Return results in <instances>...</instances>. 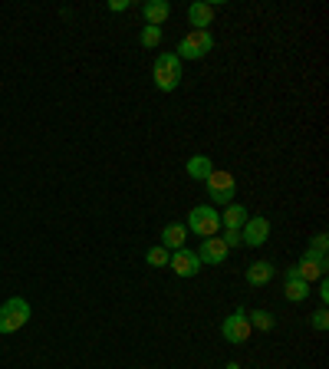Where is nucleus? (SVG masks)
<instances>
[{
    "label": "nucleus",
    "mask_w": 329,
    "mask_h": 369,
    "mask_svg": "<svg viewBox=\"0 0 329 369\" xmlns=\"http://www.w3.org/2000/svg\"><path fill=\"white\" fill-rule=\"evenodd\" d=\"M224 244H227V247H237V244H241V231H224Z\"/></svg>",
    "instance_id": "obj_24"
},
{
    "label": "nucleus",
    "mask_w": 329,
    "mask_h": 369,
    "mask_svg": "<svg viewBox=\"0 0 329 369\" xmlns=\"http://www.w3.org/2000/svg\"><path fill=\"white\" fill-rule=\"evenodd\" d=\"M293 277H300V280H306V284H313V280L326 277V257L306 251V254L300 257V264H293Z\"/></svg>",
    "instance_id": "obj_8"
},
{
    "label": "nucleus",
    "mask_w": 329,
    "mask_h": 369,
    "mask_svg": "<svg viewBox=\"0 0 329 369\" xmlns=\"http://www.w3.org/2000/svg\"><path fill=\"white\" fill-rule=\"evenodd\" d=\"M247 323H250V330L270 333L273 330V313L270 310H250L247 313Z\"/></svg>",
    "instance_id": "obj_18"
},
{
    "label": "nucleus",
    "mask_w": 329,
    "mask_h": 369,
    "mask_svg": "<svg viewBox=\"0 0 329 369\" xmlns=\"http://www.w3.org/2000/svg\"><path fill=\"white\" fill-rule=\"evenodd\" d=\"M221 333H224L227 343H237V346L250 340V333H254V330H250V323H247V310H244V307L234 310L224 323H221Z\"/></svg>",
    "instance_id": "obj_6"
},
{
    "label": "nucleus",
    "mask_w": 329,
    "mask_h": 369,
    "mask_svg": "<svg viewBox=\"0 0 329 369\" xmlns=\"http://www.w3.org/2000/svg\"><path fill=\"white\" fill-rule=\"evenodd\" d=\"M151 79L158 86V93H175L181 83V59L175 53H158L151 67Z\"/></svg>",
    "instance_id": "obj_1"
},
{
    "label": "nucleus",
    "mask_w": 329,
    "mask_h": 369,
    "mask_svg": "<svg viewBox=\"0 0 329 369\" xmlns=\"http://www.w3.org/2000/svg\"><path fill=\"white\" fill-rule=\"evenodd\" d=\"M204 185H207V195H211V201H214V205H231V201H234L237 181H234V175H231V171L214 169L211 175H207Z\"/></svg>",
    "instance_id": "obj_5"
},
{
    "label": "nucleus",
    "mask_w": 329,
    "mask_h": 369,
    "mask_svg": "<svg viewBox=\"0 0 329 369\" xmlns=\"http://www.w3.org/2000/svg\"><path fill=\"white\" fill-rule=\"evenodd\" d=\"M313 330H326V327H329V310H326V307H320V310H316V313H313Z\"/></svg>",
    "instance_id": "obj_22"
},
{
    "label": "nucleus",
    "mask_w": 329,
    "mask_h": 369,
    "mask_svg": "<svg viewBox=\"0 0 329 369\" xmlns=\"http://www.w3.org/2000/svg\"><path fill=\"white\" fill-rule=\"evenodd\" d=\"M185 169H188V175H191L195 181H207V175L214 171V161L197 152V155H191V159H188V165H185Z\"/></svg>",
    "instance_id": "obj_17"
},
{
    "label": "nucleus",
    "mask_w": 329,
    "mask_h": 369,
    "mask_svg": "<svg viewBox=\"0 0 329 369\" xmlns=\"http://www.w3.org/2000/svg\"><path fill=\"white\" fill-rule=\"evenodd\" d=\"M326 247H329V237H326V234H323V231H320V234L313 237V244L306 247V251H313V254H320V257H326Z\"/></svg>",
    "instance_id": "obj_21"
},
{
    "label": "nucleus",
    "mask_w": 329,
    "mask_h": 369,
    "mask_svg": "<svg viewBox=\"0 0 329 369\" xmlns=\"http://www.w3.org/2000/svg\"><path fill=\"white\" fill-rule=\"evenodd\" d=\"M191 234H197L201 241L204 237H214L221 231V211H214L211 205H197L188 211V225H185Z\"/></svg>",
    "instance_id": "obj_2"
},
{
    "label": "nucleus",
    "mask_w": 329,
    "mask_h": 369,
    "mask_svg": "<svg viewBox=\"0 0 329 369\" xmlns=\"http://www.w3.org/2000/svg\"><path fill=\"white\" fill-rule=\"evenodd\" d=\"M185 237H188V227L178 225V221H171V225L161 227V247H165V251H181V247H185Z\"/></svg>",
    "instance_id": "obj_12"
},
{
    "label": "nucleus",
    "mask_w": 329,
    "mask_h": 369,
    "mask_svg": "<svg viewBox=\"0 0 329 369\" xmlns=\"http://www.w3.org/2000/svg\"><path fill=\"white\" fill-rule=\"evenodd\" d=\"M283 297L290 303H300L310 297V284L300 280V277H293V267H287V287H283Z\"/></svg>",
    "instance_id": "obj_15"
},
{
    "label": "nucleus",
    "mask_w": 329,
    "mask_h": 369,
    "mask_svg": "<svg viewBox=\"0 0 329 369\" xmlns=\"http://www.w3.org/2000/svg\"><path fill=\"white\" fill-rule=\"evenodd\" d=\"M227 254H231V247L224 244V237H204L201 241V251H197V257H201V264H224Z\"/></svg>",
    "instance_id": "obj_10"
},
{
    "label": "nucleus",
    "mask_w": 329,
    "mask_h": 369,
    "mask_svg": "<svg viewBox=\"0 0 329 369\" xmlns=\"http://www.w3.org/2000/svg\"><path fill=\"white\" fill-rule=\"evenodd\" d=\"M142 17L149 20V27H161L171 17V4L168 0H145L142 4Z\"/></svg>",
    "instance_id": "obj_11"
},
{
    "label": "nucleus",
    "mask_w": 329,
    "mask_h": 369,
    "mask_svg": "<svg viewBox=\"0 0 329 369\" xmlns=\"http://www.w3.org/2000/svg\"><path fill=\"white\" fill-rule=\"evenodd\" d=\"M273 280V264L270 261H257V264L247 267V284L250 287H263Z\"/></svg>",
    "instance_id": "obj_16"
},
{
    "label": "nucleus",
    "mask_w": 329,
    "mask_h": 369,
    "mask_svg": "<svg viewBox=\"0 0 329 369\" xmlns=\"http://www.w3.org/2000/svg\"><path fill=\"white\" fill-rule=\"evenodd\" d=\"M161 43V27H145L142 30V47L145 50H155Z\"/></svg>",
    "instance_id": "obj_20"
},
{
    "label": "nucleus",
    "mask_w": 329,
    "mask_h": 369,
    "mask_svg": "<svg viewBox=\"0 0 329 369\" xmlns=\"http://www.w3.org/2000/svg\"><path fill=\"white\" fill-rule=\"evenodd\" d=\"M168 267H171V271H175L178 277H197V271H201V257H197V251L181 247V251H171Z\"/></svg>",
    "instance_id": "obj_9"
},
{
    "label": "nucleus",
    "mask_w": 329,
    "mask_h": 369,
    "mask_svg": "<svg viewBox=\"0 0 329 369\" xmlns=\"http://www.w3.org/2000/svg\"><path fill=\"white\" fill-rule=\"evenodd\" d=\"M224 369H241V366H237V363H227V366Z\"/></svg>",
    "instance_id": "obj_26"
},
{
    "label": "nucleus",
    "mask_w": 329,
    "mask_h": 369,
    "mask_svg": "<svg viewBox=\"0 0 329 369\" xmlns=\"http://www.w3.org/2000/svg\"><path fill=\"white\" fill-rule=\"evenodd\" d=\"M270 241V221L267 218H247L244 221V227H241V244H247V247H263Z\"/></svg>",
    "instance_id": "obj_7"
},
{
    "label": "nucleus",
    "mask_w": 329,
    "mask_h": 369,
    "mask_svg": "<svg viewBox=\"0 0 329 369\" xmlns=\"http://www.w3.org/2000/svg\"><path fill=\"white\" fill-rule=\"evenodd\" d=\"M168 257H171V251H165L161 244H155V247L145 251V261H149L151 267H168Z\"/></svg>",
    "instance_id": "obj_19"
},
{
    "label": "nucleus",
    "mask_w": 329,
    "mask_h": 369,
    "mask_svg": "<svg viewBox=\"0 0 329 369\" xmlns=\"http://www.w3.org/2000/svg\"><path fill=\"white\" fill-rule=\"evenodd\" d=\"M214 4H204V0H197V4H191L188 7V20L195 30H207L211 27V20H214Z\"/></svg>",
    "instance_id": "obj_14"
},
{
    "label": "nucleus",
    "mask_w": 329,
    "mask_h": 369,
    "mask_svg": "<svg viewBox=\"0 0 329 369\" xmlns=\"http://www.w3.org/2000/svg\"><path fill=\"white\" fill-rule=\"evenodd\" d=\"M247 218H250V215H247L244 205L231 201V205H224V211H221V227H224V231H241Z\"/></svg>",
    "instance_id": "obj_13"
},
{
    "label": "nucleus",
    "mask_w": 329,
    "mask_h": 369,
    "mask_svg": "<svg viewBox=\"0 0 329 369\" xmlns=\"http://www.w3.org/2000/svg\"><path fill=\"white\" fill-rule=\"evenodd\" d=\"M109 10H115V13H119V10H129V0H112V4H109Z\"/></svg>",
    "instance_id": "obj_25"
},
{
    "label": "nucleus",
    "mask_w": 329,
    "mask_h": 369,
    "mask_svg": "<svg viewBox=\"0 0 329 369\" xmlns=\"http://www.w3.org/2000/svg\"><path fill=\"white\" fill-rule=\"evenodd\" d=\"M211 50H214L211 30H191L188 37L178 43V53H175V57L178 59H201V57H207Z\"/></svg>",
    "instance_id": "obj_4"
},
{
    "label": "nucleus",
    "mask_w": 329,
    "mask_h": 369,
    "mask_svg": "<svg viewBox=\"0 0 329 369\" xmlns=\"http://www.w3.org/2000/svg\"><path fill=\"white\" fill-rule=\"evenodd\" d=\"M27 323H30V303L23 297H10L0 307V333H17Z\"/></svg>",
    "instance_id": "obj_3"
},
{
    "label": "nucleus",
    "mask_w": 329,
    "mask_h": 369,
    "mask_svg": "<svg viewBox=\"0 0 329 369\" xmlns=\"http://www.w3.org/2000/svg\"><path fill=\"white\" fill-rule=\"evenodd\" d=\"M316 294H320L323 307H326V303H329V280H326V277H320V287H316Z\"/></svg>",
    "instance_id": "obj_23"
}]
</instances>
